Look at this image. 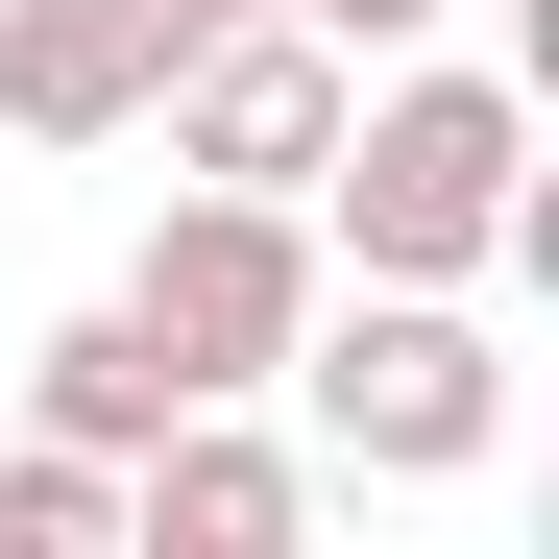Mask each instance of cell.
Wrapping results in <instances>:
<instances>
[{"mask_svg": "<svg viewBox=\"0 0 559 559\" xmlns=\"http://www.w3.org/2000/svg\"><path fill=\"white\" fill-rule=\"evenodd\" d=\"M122 317L170 341V390H267V365H293V317H317V195H219V170H195V195H170L146 219V267H122Z\"/></svg>", "mask_w": 559, "mask_h": 559, "instance_id": "obj_3", "label": "cell"}, {"mask_svg": "<svg viewBox=\"0 0 559 559\" xmlns=\"http://www.w3.org/2000/svg\"><path fill=\"white\" fill-rule=\"evenodd\" d=\"M317 49H414V25H462V0H293Z\"/></svg>", "mask_w": 559, "mask_h": 559, "instance_id": "obj_9", "label": "cell"}, {"mask_svg": "<svg viewBox=\"0 0 559 559\" xmlns=\"http://www.w3.org/2000/svg\"><path fill=\"white\" fill-rule=\"evenodd\" d=\"M122 535H146V559H293V535H317V462L243 438V390H219V414H170V438L122 462Z\"/></svg>", "mask_w": 559, "mask_h": 559, "instance_id": "obj_5", "label": "cell"}, {"mask_svg": "<svg viewBox=\"0 0 559 559\" xmlns=\"http://www.w3.org/2000/svg\"><path fill=\"white\" fill-rule=\"evenodd\" d=\"M25 414H49L73 462H146V438L195 414V390H170V341H146V317L98 293V317H49V341H25Z\"/></svg>", "mask_w": 559, "mask_h": 559, "instance_id": "obj_7", "label": "cell"}, {"mask_svg": "<svg viewBox=\"0 0 559 559\" xmlns=\"http://www.w3.org/2000/svg\"><path fill=\"white\" fill-rule=\"evenodd\" d=\"M267 390H317V462H341V487H462V462L511 438L487 317H462V293H390V267H365V293H317Z\"/></svg>", "mask_w": 559, "mask_h": 559, "instance_id": "obj_2", "label": "cell"}, {"mask_svg": "<svg viewBox=\"0 0 559 559\" xmlns=\"http://www.w3.org/2000/svg\"><path fill=\"white\" fill-rule=\"evenodd\" d=\"M98 535H122V462H73V438L0 462V559H98Z\"/></svg>", "mask_w": 559, "mask_h": 559, "instance_id": "obj_8", "label": "cell"}, {"mask_svg": "<svg viewBox=\"0 0 559 559\" xmlns=\"http://www.w3.org/2000/svg\"><path fill=\"white\" fill-rule=\"evenodd\" d=\"M170 98V25L146 0H0V122L25 146H122Z\"/></svg>", "mask_w": 559, "mask_h": 559, "instance_id": "obj_6", "label": "cell"}, {"mask_svg": "<svg viewBox=\"0 0 559 559\" xmlns=\"http://www.w3.org/2000/svg\"><path fill=\"white\" fill-rule=\"evenodd\" d=\"M317 219L390 267V293H462V267H559V195H535V98L511 73H341V146H317Z\"/></svg>", "mask_w": 559, "mask_h": 559, "instance_id": "obj_1", "label": "cell"}, {"mask_svg": "<svg viewBox=\"0 0 559 559\" xmlns=\"http://www.w3.org/2000/svg\"><path fill=\"white\" fill-rule=\"evenodd\" d=\"M341 73L365 49H317L293 25V0H243V25H195V49H170V170H219V195H317V146H341Z\"/></svg>", "mask_w": 559, "mask_h": 559, "instance_id": "obj_4", "label": "cell"}, {"mask_svg": "<svg viewBox=\"0 0 559 559\" xmlns=\"http://www.w3.org/2000/svg\"><path fill=\"white\" fill-rule=\"evenodd\" d=\"M146 25H170V49H195V25H243V0H146Z\"/></svg>", "mask_w": 559, "mask_h": 559, "instance_id": "obj_10", "label": "cell"}]
</instances>
